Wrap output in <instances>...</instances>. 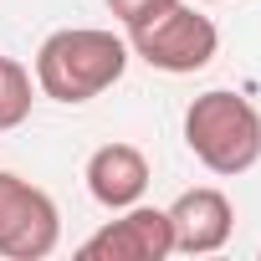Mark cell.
I'll return each instance as SVG.
<instances>
[{
    "label": "cell",
    "instance_id": "cell-2",
    "mask_svg": "<svg viewBox=\"0 0 261 261\" xmlns=\"http://www.w3.org/2000/svg\"><path fill=\"white\" fill-rule=\"evenodd\" d=\"M185 149L220 179L261 164V113L230 87H210L185 108Z\"/></svg>",
    "mask_w": 261,
    "mask_h": 261
},
{
    "label": "cell",
    "instance_id": "cell-9",
    "mask_svg": "<svg viewBox=\"0 0 261 261\" xmlns=\"http://www.w3.org/2000/svg\"><path fill=\"white\" fill-rule=\"evenodd\" d=\"M174 0H108V11H113V21L123 26V31H139L144 21H154L159 11H169Z\"/></svg>",
    "mask_w": 261,
    "mask_h": 261
},
{
    "label": "cell",
    "instance_id": "cell-1",
    "mask_svg": "<svg viewBox=\"0 0 261 261\" xmlns=\"http://www.w3.org/2000/svg\"><path fill=\"white\" fill-rule=\"evenodd\" d=\"M128 36H113L102 26H67V31H51L41 46H36V92L51 97V102H92L102 97L108 87L123 82L128 72Z\"/></svg>",
    "mask_w": 261,
    "mask_h": 261
},
{
    "label": "cell",
    "instance_id": "cell-8",
    "mask_svg": "<svg viewBox=\"0 0 261 261\" xmlns=\"http://www.w3.org/2000/svg\"><path fill=\"white\" fill-rule=\"evenodd\" d=\"M31 102H36V77L0 51V134H11L31 118Z\"/></svg>",
    "mask_w": 261,
    "mask_h": 261
},
{
    "label": "cell",
    "instance_id": "cell-10",
    "mask_svg": "<svg viewBox=\"0 0 261 261\" xmlns=\"http://www.w3.org/2000/svg\"><path fill=\"white\" fill-rule=\"evenodd\" d=\"M195 6H220V0H195Z\"/></svg>",
    "mask_w": 261,
    "mask_h": 261
},
{
    "label": "cell",
    "instance_id": "cell-7",
    "mask_svg": "<svg viewBox=\"0 0 261 261\" xmlns=\"http://www.w3.org/2000/svg\"><path fill=\"white\" fill-rule=\"evenodd\" d=\"M82 179H87V195H92L102 210L118 215V210H128V205L144 200V190H149L154 174H149L144 149H134V144H102V149H92Z\"/></svg>",
    "mask_w": 261,
    "mask_h": 261
},
{
    "label": "cell",
    "instance_id": "cell-4",
    "mask_svg": "<svg viewBox=\"0 0 261 261\" xmlns=\"http://www.w3.org/2000/svg\"><path fill=\"white\" fill-rule=\"evenodd\" d=\"M57 241H62L57 200L41 185L0 169V256L6 261H41L57 251Z\"/></svg>",
    "mask_w": 261,
    "mask_h": 261
},
{
    "label": "cell",
    "instance_id": "cell-6",
    "mask_svg": "<svg viewBox=\"0 0 261 261\" xmlns=\"http://www.w3.org/2000/svg\"><path fill=\"white\" fill-rule=\"evenodd\" d=\"M169 230L179 256H215L236 230V205L215 185H195L169 205Z\"/></svg>",
    "mask_w": 261,
    "mask_h": 261
},
{
    "label": "cell",
    "instance_id": "cell-3",
    "mask_svg": "<svg viewBox=\"0 0 261 261\" xmlns=\"http://www.w3.org/2000/svg\"><path fill=\"white\" fill-rule=\"evenodd\" d=\"M128 51L139 62H149L154 72L190 77V72H205L215 62L220 31H215V21L195 6V0H174L169 11H159L139 31H128Z\"/></svg>",
    "mask_w": 261,
    "mask_h": 261
},
{
    "label": "cell",
    "instance_id": "cell-5",
    "mask_svg": "<svg viewBox=\"0 0 261 261\" xmlns=\"http://www.w3.org/2000/svg\"><path fill=\"white\" fill-rule=\"evenodd\" d=\"M77 256L87 261H164L174 256V230H169V210L159 205H128L118 210V220H108L102 230H92Z\"/></svg>",
    "mask_w": 261,
    "mask_h": 261
}]
</instances>
